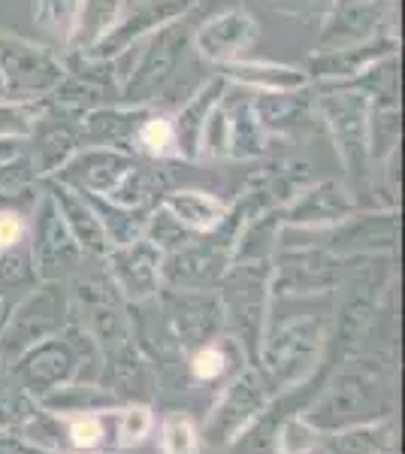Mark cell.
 <instances>
[{
    "instance_id": "cell-22",
    "label": "cell",
    "mask_w": 405,
    "mask_h": 454,
    "mask_svg": "<svg viewBox=\"0 0 405 454\" xmlns=\"http://www.w3.org/2000/svg\"><path fill=\"white\" fill-rule=\"evenodd\" d=\"M224 106H227V121H230V149H227V160H261L269 155V134L261 128L252 98H239L233 104H227L224 94Z\"/></svg>"
},
{
    "instance_id": "cell-23",
    "label": "cell",
    "mask_w": 405,
    "mask_h": 454,
    "mask_svg": "<svg viewBox=\"0 0 405 454\" xmlns=\"http://www.w3.org/2000/svg\"><path fill=\"white\" fill-rule=\"evenodd\" d=\"M124 4H128V0H79L76 21H73L67 40H64L67 52L85 55L88 49H91L94 43L115 25V19L121 16Z\"/></svg>"
},
{
    "instance_id": "cell-25",
    "label": "cell",
    "mask_w": 405,
    "mask_h": 454,
    "mask_svg": "<svg viewBox=\"0 0 405 454\" xmlns=\"http://www.w3.org/2000/svg\"><path fill=\"white\" fill-rule=\"evenodd\" d=\"M134 155H143L149 160H175V134H173V115L164 109L152 106L145 121L136 130Z\"/></svg>"
},
{
    "instance_id": "cell-24",
    "label": "cell",
    "mask_w": 405,
    "mask_h": 454,
    "mask_svg": "<svg viewBox=\"0 0 405 454\" xmlns=\"http://www.w3.org/2000/svg\"><path fill=\"white\" fill-rule=\"evenodd\" d=\"M339 88H354L372 100V106H400V52L381 58L372 67H366L360 76ZM327 91V88H323Z\"/></svg>"
},
{
    "instance_id": "cell-21",
    "label": "cell",
    "mask_w": 405,
    "mask_h": 454,
    "mask_svg": "<svg viewBox=\"0 0 405 454\" xmlns=\"http://www.w3.org/2000/svg\"><path fill=\"white\" fill-rule=\"evenodd\" d=\"M43 197V179L34 170V160L27 152H19L16 158L0 164V212H25L36 209Z\"/></svg>"
},
{
    "instance_id": "cell-10",
    "label": "cell",
    "mask_w": 405,
    "mask_h": 454,
    "mask_svg": "<svg viewBox=\"0 0 405 454\" xmlns=\"http://www.w3.org/2000/svg\"><path fill=\"white\" fill-rule=\"evenodd\" d=\"M400 52V36H375L370 43L345 49H327V52H312L306 64V76L312 88H339L360 76L366 67H372L381 58Z\"/></svg>"
},
{
    "instance_id": "cell-17",
    "label": "cell",
    "mask_w": 405,
    "mask_h": 454,
    "mask_svg": "<svg viewBox=\"0 0 405 454\" xmlns=\"http://www.w3.org/2000/svg\"><path fill=\"white\" fill-rule=\"evenodd\" d=\"M109 263H113V273L124 288V294L149 297L152 291L158 288L160 263H164V258H160L158 246L149 243L145 237H139L128 246H113Z\"/></svg>"
},
{
    "instance_id": "cell-35",
    "label": "cell",
    "mask_w": 405,
    "mask_h": 454,
    "mask_svg": "<svg viewBox=\"0 0 405 454\" xmlns=\"http://www.w3.org/2000/svg\"><path fill=\"white\" fill-rule=\"evenodd\" d=\"M191 370H194L197 379H215L224 372V355H221V348H215V346H206L194 355Z\"/></svg>"
},
{
    "instance_id": "cell-15",
    "label": "cell",
    "mask_w": 405,
    "mask_h": 454,
    "mask_svg": "<svg viewBox=\"0 0 405 454\" xmlns=\"http://www.w3.org/2000/svg\"><path fill=\"white\" fill-rule=\"evenodd\" d=\"M327 248L333 252H381L396 246V209L385 212H363L342 218L339 224H330Z\"/></svg>"
},
{
    "instance_id": "cell-38",
    "label": "cell",
    "mask_w": 405,
    "mask_h": 454,
    "mask_svg": "<svg viewBox=\"0 0 405 454\" xmlns=\"http://www.w3.org/2000/svg\"><path fill=\"white\" fill-rule=\"evenodd\" d=\"M46 4H49V0H36V6H34V19L36 21H43V16H46Z\"/></svg>"
},
{
    "instance_id": "cell-28",
    "label": "cell",
    "mask_w": 405,
    "mask_h": 454,
    "mask_svg": "<svg viewBox=\"0 0 405 454\" xmlns=\"http://www.w3.org/2000/svg\"><path fill=\"white\" fill-rule=\"evenodd\" d=\"M46 100H0V140H27Z\"/></svg>"
},
{
    "instance_id": "cell-3",
    "label": "cell",
    "mask_w": 405,
    "mask_h": 454,
    "mask_svg": "<svg viewBox=\"0 0 405 454\" xmlns=\"http://www.w3.org/2000/svg\"><path fill=\"white\" fill-rule=\"evenodd\" d=\"M312 85V82H308ZM315 91V113L333 143L342 170L348 176L351 194H370L372 158H370V113L372 100L354 88H327Z\"/></svg>"
},
{
    "instance_id": "cell-34",
    "label": "cell",
    "mask_w": 405,
    "mask_h": 454,
    "mask_svg": "<svg viewBox=\"0 0 405 454\" xmlns=\"http://www.w3.org/2000/svg\"><path fill=\"white\" fill-rule=\"evenodd\" d=\"M276 12L293 19H308V16H323V10L330 6V0H267Z\"/></svg>"
},
{
    "instance_id": "cell-33",
    "label": "cell",
    "mask_w": 405,
    "mask_h": 454,
    "mask_svg": "<svg viewBox=\"0 0 405 454\" xmlns=\"http://www.w3.org/2000/svg\"><path fill=\"white\" fill-rule=\"evenodd\" d=\"M152 427V415L149 409H128V412H121V442L130 445V442H139L145 434H149Z\"/></svg>"
},
{
    "instance_id": "cell-32",
    "label": "cell",
    "mask_w": 405,
    "mask_h": 454,
    "mask_svg": "<svg viewBox=\"0 0 405 454\" xmlns=\"http://www.w3.org/2000/svg\"><path fill=\"white\" fill-rule=\"evenodd\" d=\"M76 10H79V0H49L43 21L55 25V31L61 34V40H67L73 21H76Z\"/></svg>"
},
{
    "instance_id": "cell-19",
    "label": "cell",
    "mask_w": 405,
    "mask_h": 454,
    "mask_svg": "<svg viewBox=\"0 0 405 454\" xmlns=\"http://www.w3.org/2000/svg\"><path fill=\"white\" fill-rule=\"evenodd\" d=\"M227 85H239L248 91H297L308 85L303 67L278 61H261V58H237V61L218 67Z\"/></svg>"
},
{
    "instance_id": "cell-5",
    "label": "cell",
    "mask_w": 405,
    "mask_h": 454,
    "mask_svg": "<svg viewBox=\"0 0 405 454\" xmlns=\"http://www.w3.org/2000/svg\"><path fill=\"white\" fill-rule=\"evenodd\" d=\"M375 36H396V4L390 0H330L315 52L370 43Z\"/></svg>"
},
{
    "instance_id": "cell-30",
    "label": "cell",
    "mask_w": 405,
    "mask_h": 454,
    "mask_svg": "<svg viewBox=\"0 0 405 454\" xmlns=\"http://www.w3.org/2000/svg\"><path fill=\"white\" fill-rule=\"evenodd\" d=\"M160 445L167 454H197V434L185 415H169L164 421Z\"/></svg>"
},
{
    "instance_id": "cell-27",
    "label": "cell",
    "mask_w": 405,
    "mask_h": 454,
    "mask_svg": "<svg viewBox=\"0 0 405 454\" xmlns=\"http://www.w3.org/2000/svg\"><path fill=\"white\" fill-rule=\"evenodd\" d=\"M333 279V261L321 252L293 254L284 263V285L287 288H315Z\"/></svg>"
},
{
    "instance_id": "cell-6",
    "label": "cell",
    "mask_w": 405,
    "mask_h": 454,
    "mask_svg": "<svg viewBox=\"0 0 405 454\" xmlns=\"http://www.w3.org/2000/svg\"><path fill=\"white\" fill-rule=\"evenodd\" d=\"M67 73H64L61 85L46 98V104L73 109V113H91L97 106L121 104V73L113 58H88L67 52Z\"/></svg>"
},
{
    "instance_id": "cell-37",
    "label": "cell",
    "mask_w": 405,
    "mask_h": 454,
    "mask_svg": "<svg viewBox=\"0 0 405 454\" xmlns=\"http://www.w3.org/2000/svg\"><path fill=\"white\" fill-rule=\"evenodd\" d=\"M19 152H25V140H0V164L16 158Z\"/></svg>"
},
{
    "instance_id": "cell-9",
    "label": "cell",
    "mask_w": 405,
    "mask_h": 454,
    "mask_svg": "<svg viewBox=\"0 0 405 454\" xmlns=\"http://www.w3.org/2000/svg\"><path fill=\"white\" fill-rule=\"evenodd\" d=\"M261 27L257 19L245 6H227V10L212 12L203 19L191 34V46L200 61L212 64V67H224V64L245 58L248 49L257 43Z\"/></svg>"
},
{
    "instance_id": "cell-26",
    "label": "cell",
    "mask_w": 405,
    "mask_h": 454,
    "mask_svg": "<svg viewBox=\"0 0 405 454\" xmlns=\"http://www.w3.org/2000/svg\"><path fill=\"white\" fill-rule=\"evenodd\" d=\"M400 152V106H372L370 113V158L372 167Z\"/></svg>"
},
{
    "instance_id": "cell-20",
    "label": "cell",
    "mask_w": 405,
    "mask_h": 454,
    "mask_svg": "<svg viewBox=\"0 0 405 454\" xmlns=\"http://www.w3.org/2000/svg\"><path fill=\"white\" fill-rule=\"evenodd\" d=\"M158 203L182 227H188L191 233H206V231H212V227H218L221 218L227 215V209H230V203L221 200V197L212 192H203V188H175V192H164Z\"/></svg>"
},
{
    "instance_id": "cell-18",
    "label": "cell",
    "mask_w": 405,
    "mask_h": 454,
    "mask_svg": "<svg viewBox=\"0 0 405 454\" xmlns=\"http://www.w3.org/2000/svg\"><path fill=\"white\" fill-rule=\"evenodd\" d=\"M36 233H34V254L40 258V267L46 270H64L79 261V243L73 239L70 227L64 224L61 212L51 203V197L43 192L36 203Z\"/></svg>"
},
{
    "instance_id": "cell-11",
    "label": "cell",
    "mask_w": 405,
    "mask_h": 454,
    "mask_svg": "<svg viewBox=\"0 0 405 454\" xmlns=\"http://www.w3.org/2000/svg\"><path fill=\"white\" fill-rule=\"evenodd\" d=\"M248 98H252V109L261 128L278 140H300L312 124H318L312 85L297 88V91H252Z\"/></svg>"
},
{
    "instance_id": "cell-8",
    "label": "cell",
    "mask_w": 405,
    "mask_h": 454,
    "mask_svg": "<svg viewBox=\"0 0 405 454\" xmlns=\"http://www.w3.org/2000/svg\"><path fill=\"white\" fill-rule=\"evenodd\" d=\"M82 149V113L46 104L25 140L27 158L40 179H49Z\"/></svg>"
},
{
    "instance_id": "cell-39",
    "label": "cell",
    "mask_w": 405,
    "mask_h": 454,
    "mask_svg": "<svg viewBox=\"0 0 405 454\" xmlns=\"http://www.w3.org/2000/svg\"><path fill=\"white\" fill-rule=\"evenodd\" d=\"M0 100H10V98H6V88H4V79H0Z\"/></svg>"
},
{
    "instance_id": "cell-14",
    "label": "cell",
    "mask_w": 405,
    "mask_h": 454,
    "mask_svg": "<svg viewBox=\"0 0 405 454\" xmlns=\"http://www.w3.org/2000/svg\"><path fill=\"white\" fill-rule=\"evenodd\" d=\"M152 106L109 104L82 115V145H106V149L134 152L136 130L145 121Z\"/></svg>"
},
{
    "instance_id": "cell-1",
    "label": "cell",
    "mask_w": 405,
    "mask_h": 454,
    "mask_svg": "<svg viewBox=\"0 0 405 454\" xmlns=\"http://www.w3.org/2000/svg\"><path fill=\"white\" fill-rule=\"evenodd\" d=\"M179 160H149L124 149L82 145L51 179L85 194H97L119 207L149 209L169 192V173Z\"/></svg>"
},
{
    "instance_id": "cell-12",
    "label": "cell",
    "mask_w": 405,
    "mask_h": 454,
    "mask_svg": "<svg viewBox=\"0 0 405 454\" xmlns=\"http://www.w3.org/2000/svg\"><path fill=\"white\" fill-rule=\"evenodd\" d=\"M357 200L348 185L336 179H321L306 185L284 207V224L291 227H330L354 212Z\"/></svg>"
},
{
    "instance_id": "cell-16",
    "label": "cell",
    "mask_w": 405,
    "mask_h": 454,
    "mask_svg": "<svg viewBox=\"0 0 405 454\" xmlns=\"http://www.w3.org/2000/svg\"><path fill=\"white\" fill-rule=\"evenodd\" d=\"M43 192L51 197V203H55L58 212H61L64 224L70 227L73 239H76L82 252H91V254L109 252L106 233H103V227L97 222V215H94L91 203L85 200V194H79L76 188L64 185V182L51 179V176L43 179Z\"/></svg>"
},
{
    "instance_id": "cell-36",
    "label": "cell",
    "mask_w": 405,
    "mask_h": 454,
    "mask_svg": "<svg viewBox=\"0 0 405 454\" xmlns=\"http://www.w3.org/2000/svg\"><path fill=\"white\" fill-rule=\"evenodd\" d=\"M25 239V215L16 212H0V252L12 248L16 243Z\"/></svg>"
},
{
    "instance_id": "cell-13",
    "label": "cell",
    "mask_w": 405,
    "mask_h": 454,
    "mask_svg": "<svg viewBox=\"0 0 405 454\" xmlns=\"http://www.w3.org/2000/svg\"><path fill=\"white\" fill-rule=\"evenodd\" d=\"M227 94V82L221 73H212L197 85V91L188 98V104L173 115V134H175V160L182 164H194L200 160V137L209 121L212 109H215Z\"/></svg>"
},
{
    "instance_id": "cell-7",
    "label": "cell",
    "mask_w": 405,
    "mask_h": 454,
    "mask_svg": "<svg viewBox=\"0 0 405 454\" xmlns=\"http://www.w3.org/2000/svg\"><path fill=\"white\" fill-rule=\"evenodd\" d=\"M200 0H134V6H124L115 25L88 49V58H119L136 49L145 36H152L167 21L182 19L197 10Z\"/></svg>"
},
{
    "instance_id": "cell-29",
    "label": "cell",
    "mask_w": 405,
    "mask_h": 454,
    "mask_svg": "<svg viewBox=\"0 0 405 454\" xmlns=\"http://www.w3.org/2000/svg\"><path fill=\"white\" fill-rule=\"evenodd\" d=\"M227 149H230V121H227L224 100L212 109L209 121L200 137V158L206 160H227Z\"/></svg>"
},
{
    "instance_id": "cell-31",
    "label": "cell",
    "mask_w": 405,
    "mask_h": 454,
    "mask_svg": "<svg viewBox=\"0 0 405 454\" xmlns=\"http://www.w3.org/2000/svg\"><path fill=\"white\" fill-rule=\"evenodd\" d=\"M103 439V424L94 415H82V419L70 421V442L76 449H97Z\"/></svg>"
},
{
    "instance_id": "cell-4",
    "label": "cell",
    "mask_w": 405,
    "mask_h": 454,
    "mask_svg": "<svg viewBox=\"0 0 405 454\" xmlns=\"http://www.w3.org/2000/svg\"><path fill=\"white\" fill-rule=\"evenodd\" d=\"M67 61L43 43L0 34V79L10 100H46L61 85Z\"/></svg>"
},
{
    "instance_id": "cell-2",
    "label": "cell",
    "mask_w": 405,
    "mask_h": 454,
    "mask_svg": "<svg viewBox=\"0 0 405 454\" xmlns=\"http://www.w3.org/2000/svg\"><path fill=\"white\" fill-rule=\"evenodd\" d=\"M191 16L194 12L167 21L152 36H145L136 46L139 49L136 55L124 52L119 58H113L124 79L121 104L158 106V100L167 98L175 76H179L185 52L191 49V34H194V19Z\"/></svg>"
}]
</instances>
